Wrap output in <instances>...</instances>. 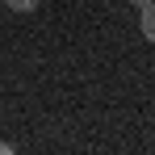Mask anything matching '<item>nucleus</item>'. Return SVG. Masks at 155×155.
Here are the masks:
<instances>
[{"label":"nucleus","mask_w":155,"mask_h":155,"mask_svg":"<svg viewBox=\"0 0 155 155\" xmlns=\"http://www.w3.org/2000/svg\"><path fill=\"white\" fill-rule=\"evenodd\" d=\"M138 29H143L147 42H155V0H147V4L138 8Z\"/></svg>","instance_id":"nucleus-1"},{"label":"nucleus","mask_w":155,"mask_h":155,"mask_svg":"<svg viewBox=\"0 0 155 155\" xmlns=\"http://www.w3.org/2000/svg\"><path fill=\"white\" fill-rule=\"evenodd\" d=\"M0 155H13V147H8V143H0Z\"/></svg>","instance_id":"nucleus-3"},{"label":"nucleus","mask_w":155,"mask_h":155,"mask_svg":"<svg viewBox=\"0 0 155 155\" xmlns=\"http://www.w3.org/2000/svg\"><path fill=\"white\" fill-rule=\"evenodd\" d=\"M4 4H8L13 13H34V8H38L42 0H4Z\"/></svg>","instance_id":"nucleus-2"},{"label":"nucleus","mask_w":155,"mask_h":155,"mask_svg":"<svg viewBox=\"0 0 155 155\" xmlns=\"http://www.w3.org/2000/svg\"><path fill=\"white\" fill-rule=\"evenodd\" d=\"M143 4H147V0H134V8H143Z\"/></svg>","instance_id":"nucleus-4"}]
</instances>
